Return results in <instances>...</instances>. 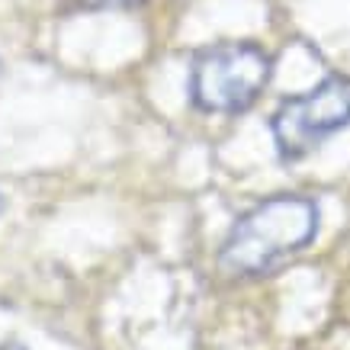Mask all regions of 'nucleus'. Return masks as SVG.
Returning <instances> with one entry per match:
<instances>
[{"label":"nucleus","mask_w":350,"mask_h":350,"mask_svg":"<svg viewBox=\"0 0 350 350\" xmlns=\"http://www.w3.org/2000/svg\"><path fill=\"white\" fill-rule=\"evenodd\" d=\"M270 55L251 42L202 49L190 64V100L202 113H244L270 81Z\"/></svg>","instance_id":"obj_2"},{"label":"nucleus","mask_w":350,"mask_h":350,"mask_svg":"<svg viewBox=\"0 0 350 350\" xmlns=\"http://www.w3.org/2000/svg\"><path fill=\"white\" fill-rule=\"evenodd\" d=\"M0 350H26L23 344H0Z\"/></svg>","instance_id":"obj_5"},{"label":"nucleus","mask_w":350,"mask_h":350,"mask_svg":"<svg viewBox=\"0 0 350 350\" xmlns=\"http://www.w3.org/2000/svg\"><path fill=\"white\" fill-rule=\"evenodd\" d=\"M344 126H350V81L338 75L325 77L308 94L283 100L270 119L276 151L283 161L306 158Z\"/></svg>","instance_id":"obj_3"},{"label":"nucleus","mask_w":350,"mask_h":350,"mask_svg":"<svg viewBox=\"0 0 350 350\" xmlns=\"http://www.w3.org/2000/svg\"><path fill=\"white\" fill-rule=\"evenodd\" d=\"M319 232V206L308 196H273L232 225L219 267L232 276H260L308 247Z\"/></svg>","instance_id":"obj_1"},{"label":"nucleus","mask_w":350,"mask_h":350,"mask_svg":"<svg viewBox=\"0 0 350 350\" xmlns=\"http://www.w3.org/2000/svg\"><path fill=\"white\" fill-rule=\"evenodd\" d=\"M75 3L84 10H109V7H138L145 0H75Z\"/></svg>","instance_id":"obj_4"}]
</instances>
